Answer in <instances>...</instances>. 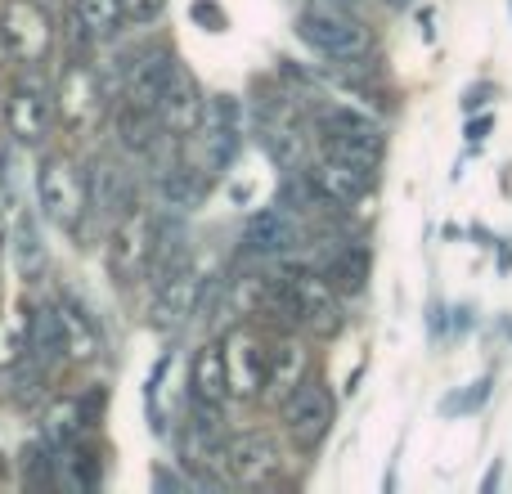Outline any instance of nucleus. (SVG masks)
Listing matches in <instances>:
<instances>
[{"mask_svg":"<svg viewBox=\"0 0 512 494\" xmlns=\"http://www.w3.org/2000/svg\"><path fill=\"white\" fill-rule=\"evenodd\" d=\"M315 126H319V149L328 158H342L351 167H364L378 176L382 158H387V135H382L378 122H369L355 108H324Z\"/></svg>","mask_w":512,"mask_h":494,"instance_id":"nucleus-4","label":"nucleus"},{"mask_svg":"<svg viewBox=\"0 0 512 494\" xmlns=\"http://www.w3.org/2000/svg\"><path fill=\"white\" fill-rule=\"evenodd\" d=\"M315 378V351H310L306 333H279L270 346V369H265V387H261V405L283 414L292 396Z\"/></svg>","mask_w":512,"mask_h":494,"instance_id":"nucleus-9","label":"nucleus"},{"mask_svg":"<svg viewBox=\"0 0 512 494\" xmlns=\"http://www.w3.org/2000/svg\"><path fill=\"white\" fill-rule=\"evenodd\" d=\"M59 315H63V328H68V351H72V364H86L99 355V328L90 319V310L81 306L77 297H63L59 301Z\"/></svg>","mask_w":512,"mask_h":494,"instance_id":"nucleus-27","label":"nucleus"},{"mask_svg":"<svg viewBox=\"0 0 512 494\" xmlns=\"http://www.w3.org/2000/svg\"><path fill=\"white\" fill-rule=\"evenodd\" d=\"M0 472H5V459H0Z\"/></svg>","mask_w":512,"mask_h":494,"instance_id":"nucleus-41","label":"nucleus"},{"mask_svg":"<svg viewBox=\"0 0 512 494\" xmlns=\"http://www.w3.org/2000/svg\"><path fill=\"white\" fill-rule=\"evenodd\" d=\"M54 117H59V108H54V95H45V90L14 86L5 95V131L14 135V144H27V149L45 144L54 131Z\"/></svg>","mask_w":512,"mask_h":494,"instance_id":"nucleus-18","label":"nucleus"},{"mask_svg":"<svg viewBox=\"0 0 512 494\" xmlns=\"http://www.w3.org/2000/svg\"><path fill=\"white\" fill-rule=\"evenodd\" d=\"M283 477V450L270 432H243L230 436L225 450V481L243 490H270Z\"/></svg>","mask_w":512,"mask_h":494,"instance_id":"nucleus-10","label":"nucleus"},{"mask_svg":"<svg viewBox=\"0 0 512 494\" xmlns=\"http://www.w3.org/2000/svg\"><path fill=\"white\" fill-rule=\"evenodd\" d=\"M490 131H495V117H490V113H481V117H477V113H468V126H463L468 144H481Z\"/></svg>","mask_w":512,"mask_h":494,"instance_id":"nucleus-35","label":"nucleus"},{"mask_svg":"<svg viewBox=\"0 0 512 494\" xmlns=\"http://www.w3.org/2000/svg\"><path fill=\"white\" fill-rule=\"evenodd\" d=\"M499 270H512V239H504V243H499Z\"/></svg>","mask_w":512,"mask_h":494,"instance_id":"nucleus-38","label":"nucleus"},{"mask_svg":"<svg viewBox=\"0 0 512 494\" xmlns=\"http://www.w3.org/2000/svg\"><path fill=\"white\" fill-rule=\"evenodd\" d=\"M176 450H180V468H185L198 486H230V481H225V450H230V436H225L221 405L194 400L189 418L180 423Z\"/></svg>","mask_w":512,"mask_h":494,"instance_id":"nucleus-2","label":"nucleus"},{"mask_svg":"<svg viewBox=\"0 0 512 494\" xmlns=\"http://www.w3.org/2000/svg\"><path fill=\"white\" fill-rule=\"evenodd\" d=\"M27 360H36L45 373L63 369L72 360L68 351V328H63L59 301L54 306H32L27 310Z\"/></svg>","mask_w":512,"mask_h":494,"instance_id":"nucleus-20","label":"nucleus"},{"mask_svg":"<svg viewBox=\"0 0 512 494\" xmlns=\"http://www.w3.org/2000/svg\"><path fill=\"white\" fill-rule=\"evenodd\" d=\"M54 463H59V486L63 490L86 494L104 481V450H99L90 436H81V441L54 450Z\"/></svg>","mask_w":512,"mask_h":494,"instance_id":"nucleus-23","label":"nucleus"},{"mask_svg":"<svg viewBox=\"0 0 512 494\" xmlns=\"http://www.w3.org/2000/svg\"><path fill=\"white\" fill-rule=\"evenodd\" d=\"M158 297H153V315H158V328H180L189 315H198V301H203V279L198 270H180L176 279L158 283Z\"/></svg>","mask_w":512,"mask_h":494,"instance_id":"nucleus-22","label":"nucleus"},{"mask_svg":"<svg viewBox=\"0 0 512 494\" xmlns=\"http://www.w3.org/2000/svg\"><path fill=\"white\" fill-rule=\"evenodd\" d=\"M306 176H310V185L319 189V198H324L328 207H337L342 216L373 203V180L378 176L364 167H351V162H342V158L319 153V162H306Z\"/></svg>","mask_w":512,"mask_h":494,"instance_id":"nucleus-12","label":"nucleus"},{"mask_svg":"<svg viewBox=\"0 0 512 494\" xmlns=\"http://www.w3.org/2000/svg\"><path fill=\"white\" fill-rule=\"evenodd\" d=\"M198 149L212 176H225L234 167V158L243 153V104L234 95L207 99V126L198 131Z\"/></svg>","mask_w":512,"mask_h":494,"instance_id":"nucleus-11","label":"nucleus"},{"mask_svg":"<svg viewBox=\"0 0 512 494\" xmlns=\"http://www.w3.org/2000/svg\"><path fill=\"white\" fill-rule=\"evenodd\" d=\"M36 207L63 234H77L81 216L90 212L86 171H77V162L63 158V153H45L41 167H36Z\"/></svg>","mask_w":512,"mask_h":494,"instance_id":"nucleus-3","label":"nucleus"},{"mask_svg":"<svg viewBox=\"0 0 512 494\" xmlns=\"http://www.w3.org/2000/svg\"><path fill=\"white\" fill-rule=\"evenodd\" d=\"M490 391H495V378H490V373H486V378L468 382V387H463V391H454V396H445V400H441V414H445V418L477 414V409L490 400Z\"/></svg>","mask_w":512,"mask_h":494,"instance_id":"nucleus-30","label":"nucleus"},{"mask_svg":"<svg viewBox=\"0 0 512 494\" xmlns=\"http://www.w3.org/2000/svg\"><path fill=\"white\" fill-rule=\"evenodd\" d=\"M297 36L333 63L373 59V45H378L373 27L355 14V5H333V0H310L297 14Z\"/></svg>","mask_w":512,"mask_h":494,"instance_id":"nucleus-1","label":"nucleus"},{"mask_svg":"<svg viewBox=\"0 0 512 494\" xmlns=\"http://www.w3.org/2000/svg\"><path fill=\"white\" fill-rule=\"evenodd\" d=\"M243 252L248 256H261V261H283L301 247V225L292 216V207L274 203V207H261L243 221V234H239Z\"/></svg>","mask_w":512,"mask_h":494,"instance_id":"nucleus-15","label":"nucleus"},{"mask_svg":"<svg viewBox=\"0 0 512 494\" xmlns=\"http://www.w3.org/2000/svg\"><path fill=\"white\" fill-rule=\"evenodd\" d=\"M167 14V0H122V18L131 27H153Z\"/></svg>","mask_w":512,"mask_h":494,"instance_id":"nucleus-32","label":"nucleus"},{"mask_svg":"<svg viewBox=\"0 0 512 494\" xmlns=\"http://www.w3.org/2000/svg\"><path fill=\"white\" fill-rule=\"evenodd\" d=\"M104 77L90 68V59L68 54L59 72V86H54V108H59V122L68 135H90L104 122Z\"/></svg>","mask_w":512,"mask_h":494,"instance_id":"nucleus-6","label":"nucleus"},{"mask_svg":"<svg viewBox=\"0 0 512 494\" xmlns=\"http://www.w3.org/2000/svg\"><path fill=\"white\" fill-rule=\"evenodd\" d=\"M508 5H512V0H508Z\"/></svg>","mask_w":512,"mask_h":494,"instance_id":"nucleus-42","label":"nucleus"},{"mask_svg":"<svg viewBox=\"0 0 512 494\" xmlns=\"http://www.w3.org/2000/svg\"><path fill=\"white\" fill-rule=\"evenodd\" d=\"M72 14L90 27L95 41H113L117 27L126 23L122 18V0H72Z\"/></svg>","mask_w":512,"mask_h":494,"instance_id":"nucleus-28","label":"nucleus"},{"mask_svg":"<svg viewBox=\"0 0 512 494\" xmlns=\"http://www.w3.org/2000/svg\"><path fill=\"white\" fill-rule=\"evenodd\" d=\"M333 423H337V396L315 373V378L283 405V432H288V441L297 445V454H315L319 445L328 441Z\"/></svg>","mask_w":512,"mask_h":494,"instance_id":"nucleus-8","label":"nucleus"},{"mask_svg":"<svg viewBox=\"0 0 512 494\" xmlns=\"http://www.w3.org/2000/svg\"><path fill=\"white\" fill-rule=\"evenodd\" d=\"M90 405L81 396H59V400H50L45 405V414H41V441L50 445V450H63V445H72V441H81V436L90 432Z\"/></svg>","mask_w":512,"mask_h":494,"instance_id":"nucleus-24","label":"nucleus"},{"mask_svg":"<svg viewBox=\"0 0 512 494\" xmlns=\"http://www.w3.org/2000/svg\"><path fill=\"white\" fill-rule=\"evenodd\" d=\"M189 396L207 400V405H225V400L234 396L225 342H203L194 351V360H189Z\"/></svg>","mask_w":512,"mask_h":494,"instance_id":"nucleus-21","label":"nucleus"},{"mask_svg":"<svg viewBox=\"0 0 512 494\" xmlns=\"http://www.w3.org/2000/svg\"><path fill=\"white\" fill-rule=\"evenodd\" d=\"M9 256H14V270H18L23 283H36L45 270H50V252H45V243H41V225H36V216H27V212L14 216Z\"/></svg>","mask_w":512,"mask_h":494,"instance_id":"nucleus-25","label":"nucleus"},{"mask_svg":"<svg viewBox=\"0 0 512 494\" xmlns=\"http://www.w3.org/2000/svg\"><path fill=\"white\" fill-rule=\"evenodd\" d=\"M333 5H360V0H333Z\"/></svg>","mask_w":512,"mask_h":494,"instance_id":"nucleus-40","label":"nucleus"},{"mask_svg":"<svg viewBox=\"0 0 512 494\" xmlns=\"http://www.w3.org/2000/svg\"><path fill=\"white\" fill-rule=\"evenodd\" d=\"M113 135H117V144H122L126 158H135V162L158 158L162 144H171V135H167V126H162V117L153 113V108L126 104V99L117 104V113H113Z\"/></svg>","mask_w":512,"mask_h":494,"instance_id":"nucleus-19","label":"nucleus"},{"mask_svg":"<svg viewBox=\"0 0 512 494\" xmlns=\"http://www.w3.org/2000/svg\"><path fill=\"white\" fill-rule=\"evenodd\" d=\"M499 477H504V463H495V468L486 472V481H481V490H486V494H495V490H499Z\"/></svg>","mask_w":512,"mask_h":494,"instance_id":"nucleus-37","label":"nucleus"},{"mask_svg":"<svg viewBox=\"0 0 512 494\" xmlns=\"http://www.w3.org/2000/svg\"><path fill=\"white\" fill-rule=\"evenodd\" d=\"M270 346L274 337H265L261 328L239 324L225 337V360H230V387L239 400H261L265 369H270Z\"/></svg>","mask_w":512,"mask_h":494,"instance_id":"nucleus-14","label":"nucleus"},{"mask_svg":"<svg viewBox=\"0 0 512 494\" xmlns=\"http://www.w3.org/2000/svg\"><path fill=\"white\" fill-rule=\"evenodd\" d=\"M18 472H23V481L36 486V490L59 486V463H54V450L45 441L23 445V454H18Z\"/></svg>","mask_w":512,"mask_h":494,"instance_id":"nucleus-29","label":"nucleus"},{"mask_svg":"<svg viewBox=\"0 0 512 494\" xmlns=\"http://www.w3.org/2000/svg\"><path fill=\"white\" fill-rule=\"evenodd\" d=\"M319 270H324V279L333 283L342 297H360L373 279V252L364 243H346L342 252H333Z\"/></svg>","mask_w":512,"mask_h":494,"instance_id":"nucleus-26","label":"nucleus"},{"mask_svg":"<svg viewBox=\"0 0 512 494\" xmlns=\"http://www.w3.org/2000/svg\"><path fill=\"white\" fill-rule=\"evenodd\" d=\"M189 18H194L203 32H230V14H225L221 0H194V5H189Z\"/></svg>","mask_w":512,"mask_h":494,"instance_id":"nucleus-31","label":"nucleus"},{"mask_svg":"<svg viewBox=\"0 0 512 494\" xmlns=\"http://www.w3.org/2000/svg\"><path fill=\"white\" fill-rule=\"evenodd\" d=\"M490 95H495V86H490V81H477V86H468V90H463V99H459L463 113H477V108H486Z\"/></svg>","mask_w":512,"mask_h":494,"instance_id":"nucleus-34","label":"nucleus"},{"mask_svg":"<svg viewBox=\"0 0 512 494\" xmlns=\"http://www.w3.org/2000/svg\"><path fill=\"white\" fill-rule=\"evenodd\" d=\"M450 328H454V333H468V328H472V306H454Z\"/></svg>","mask_w":512,"mask_h":494,"instance_id":"nucleus-36","label":"nucleus"},{"mask_svg":"<svg viewBox=\"0 0 512 494\" xmlns=\"http://www.w3.org/2000/svg\"><path fill=\"white\" fill-rule=\"evenodd\" d=\"M189 486H198V481L185 477V472L167 468V463H158V468H153V490H158V494H180V490H189Z\"/></svg>","mask_w":512,"mask_h":494,"instance_id":"nucleus-33","label":"nucleus"},{"mask_svg":"<svg viewBox=\"0 0 512 494\" xmlns=\"http://www.w3.org/2000/svg\"><path fill=\"white\" fill-rule=\"evenodd\" d=\"M504 333H508V342H512V315L504 319Z\"/></svg>","mask_w":512,"mask_h":494,"instance_id":"nucleus-39","label":"nucleus"},{"mask_svg":"<svg viewBox=\"0 0 512 494\" xmlns=\"http://www.w3.org/2000/svg\"><path fill=\"white\" fill-rule=\"evenodd\" d=\"M158 216L149 207H135L126 212L122 221L108 225V239H104V265L117 283H135L149 274L153 265V252H158Z\"/></svg>","mask_w":512,"mask_h":494,"instance_id":"nucleus-5","label":"nucleus"},{"mask_svg":"<svg viewBox=\"0 0 512 494\" xmlns=\"http://www.w3.org/2000/svg\"><path fill=\"white\" fill-rule=\"evenodd\" d=\"M54 36V18L41 0H0V50L14 63H45Z\"/></svg>","mask_w":512,"mask_h":494,"instance_id":"nucleus-7","label":"nucleus"},{"mask_svg":"<svg viewBox=\"0 0 512 494\" xmlns=\"http://www.w3.org/2000/svg\"><path fill=\"white\" fill-rule=\"evenodd\" d=\"M153 113L162 117V126H167V135L176 144L198 140V131L207 126V99H203V90H198L194 72H189L185 63H180V68L171 72V81L162 86L158 108H153Z\"/></svg>","mask_w":512,"mask_h":494,"instance_id":"nucleus-13","label":"nucleus"},{"mask_svg":"<svg viewBox=\"0 0 512 494\" xmlns=\"http://www.w3.org/2000/svg\"><path fill=\"white\" fill-rule=\"evenodd\" d=\"M212 171L203 167V162H162L158 171H153L149 189H153V203L158 207H171L176 216H189L198 212V207L207 203V194H212Z\"/></svg>","mask_w":512,"mask_h":494,"instance_id":"nucleus-16","label":"nucleus"},{"mask_svg":"<svg viewBox=\"0 0 512 494\" xmlns=\"http://www.w3.org/2000/svg\"><path fill=\"white\" fill-rule=\"evenodd\" d=\"M86 194H90V212L108 216V221H122L126 212L140 207V185L135 176L113 158H95L86 167Z\"/></svg>","mask_w":512,"mask_h":494,"instance_id":"nucleus-17","label":"nucleus"}]
</instances>
